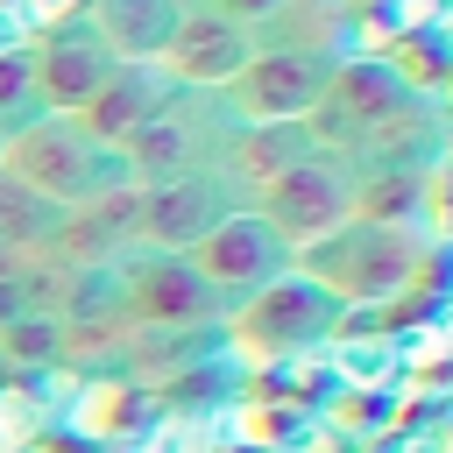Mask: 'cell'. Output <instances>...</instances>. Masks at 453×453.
Wrapping results in <instances>:
<instances>
[{
  "mask_svg": "<svg viewBox=\"0 0 453 453\" xmlns=\"http://www.w3.org/2000/svg\"><path fill=\"white\" fill-rule=\"evenodd\" d=\"M297 269L340 311H375V304H396L411 283H425L432 234H425V219H347L340 234L304 248Z\"/></svg>",
  "mask_w": 453,
  "mask_h": 453,
  "instance_id": "6da1fadb",
  "label": "cell"
},
{
  "mask_svg": "<svg viewBox=\"0 0 453 453\" xmlns=\"http://www.w3.org/2000/svg\"><path fill=\"white\" fill-rule=\"evenodd\" d=\"M0 177H14L21 191L50 198L57 212H71V205H85V198H106V191L134 184V177H127V156H120L113 142L85 134L78 113H35L28 127L0 134Z\"/></svg>",
  "mask_w": 453,
  "mask_h": 453,
  "instance_id": "7a4b0ae2",
  "label": "cell"
},
{
  "mask_svg": "<svg viewBox=\"0 0 453 453\" xmlns=\"http://www.w3.org/2000/svg\"><path fill=\"white\" fill-rule=\"evenodd\" d=\"M241 120L226 113L219 92H191V85H170V99L120 142L127 156V177L134 184H170V177H205L226 163Z\"/></svg>",
  "mask_w": 453,
  "mask_h": 453,
  "instance_id": "3957f363",
  "label": "cell"
},
{
  "mask_svg": "<svg viewBox=\"0 0 453 453\" xmlns=\"http://www.w3.org/2000/svg\"><path fill=\"white\" fill-rule=\"evenodd\" d=\"M255 205H262V219L283 234V248L304 255V248H319L326 234H340L347 219H361V163L340 156V149H311V156H304L297 170H283Z\"/></svg>",
  "mask_w": 453,
  "mask_h": 453,
  "instance_id": "277c9868",
  "label": "cell"
},
{
  "mask_svg": "<svg viewBox=\"0 0 453 453\" xmlns=\"http://www.w3.org/2000/svg\"><path fill=\"white\" fill-rule=\"evenodd\" d=\"M418 106H425V99H418V85H411L396 64H382V57H347V64H333V85H326V99H319L304 120H311L319 149L354 156L368 134H382L389 120H403V113H418Z\"/></svg>",
  "mask_w": 453,
  "mask_h": 453,
  "instance_id": "5b68a950",
  "label": "cell"
},
{
  "mask_svg": "<svg viewBox=\"0 0 453 453\" xmlns=\"http://www.w3.org/2000/svg\"><path fill=\"white\" fill-rule=\"evenodd\" d=\"M120 283H127V319L134 326H156V333H219L226 326V297L198 276L191 255H127L120 262Z\"/></svg>",
  "mask_w": 453,
  "mask_h": 453,
  "instance_id": "8992f818",
  "label": "cell"
},
{
  "mask_svg": "<svg viewBox=\"0 0 453 453\" xmlns=\"http://www.w3.org/2000/svg\"><path fill=\"white\" fill-rule=\"evenodd\" d=\"M340 326H347V311H340L297 262H290L276 283H262L255 297H241V304L226 311V333L255 340L262 354H304V347H326Z\"/></svg>",
  "mask_w": 453,
  "mask_h": 453,
  "instance_id": "52a82bcc",
  "label": "cell"
},
{
  "mask_svg": "<svg viewBox=\"0 0 453 453\" xmlns=\"http://www.w3.org/2000/svg\"><path fill=\"white\" fill-rule=\"evenodd\" d=\"M142 191V248L156 255H191L226 212L255 205V191L219 163L205 177H170V184H134Z\"/></svg>",
  "mask_w": 453,
  "mask_h": 453,
  "instance_id": "ba28073f",
  "label": "cell"
},
{
  "mask_svg": "<svg viewBox=\"0 0 453 453\" xmlns=\"http://www.w3.org/2000/svg\"><path fill=\"white\" fill-rule=\"evenodd\" d=\"M333 85V64L326 57H297V50H255L234 78H226V113L241 127H262V120H304Z\"/></svg>",
  "mask_w": 453,
  "mask_h": 453,
  "instance_id": "9c48e42d",
  "label": "cell"
},
{
  "mask_svg": "<svg viewBox=\"0 0 453 453\" xmlns=\"http://www.w3.org/2000/svg\"><path fill=\"white\" fill-rule=\"evenodd\" d=\"M191 262H198V276L226 297V311L241 304V297H255L262 283H276L297 255L283 248V234L262 219V205H241V212H226L198 248H191Z\"/></svg>",
  "mask_w": 453,
  "mask_h": 453,
  "instance_id": "30bf717a",
  "label": "cell"
},
{
  "mask_svg": "<svg viewBox=\"0 0 453 453\" xmlns=\"http://www.w3.org/2000/svg\"><path fill=\"white\" fill-rule=\"evenodd\" d=\"M50 255L64 269H120L127 255H142V191L120 184L106 198L71 205L64 226H57V241H50Z\"/></svg>",
  "mask_w": 453,
  "mask_h": 453,
  "instance_id": "8fae6325",
  "label": "cell"
},
{
  "mask_svg": "<svg viewBox=\"0 0 453 453\" xmlns=\"http://www.w3.org/2000/svg\"><path fill=\"white\" fill-rule=\"evenodd\" d=\"M255 57V28H241V21H219V14H184L177 21V35L163 42V71H170V85H191V92H226V78L241 71Z\"/></svg>",
  "mask_w": 453,
  "mask_h": 453,
  "instance_id": "7c38bea8",
  "label": "cell"
},
{
  "mask_svg": "<svg viewBox=\"0 0 453 453\" xmlns=\"http://www.w3.org/2000/svg\"><path fill=\"white\" fill-rule=\"evenodd\" d=\"M28 57H35V99H42L50 113H78V106L113 78V64H120L85 21H71V28L42 35V42H28Z\"/></svg>",
  "mask_w": 453,
  "mask_h": 453,
  "instance_id": "4fadbf2b",
  "label": "cell"
},
{
  "mask_svg": "<svg viewBox=\"0 0 453 453\" xmlns=\"http://www.w3.org/2000/svg\"><path fill=\"white\" fill-rule=\"evenodd\" d=\"M163 99H170V71H163V64H134V57H120V64H113V78L78 106V127L120 149V142H127V134H134Z\"/></svg>",
  "mask_w": 453,
  "mask_h": 453,
  "instance_id": "5bb4252c",
  "label": "cell"
},
{
  "mask_svg": "<svg viewBox=\"0 0 453 453\" xmlns=\"http://www.w3.org/2000/svg\"><path fill=\"white\" fill-rule=\"evenodd\" d=\"M255 50H297V57L347 64V50H354V0H283L255 28Z\"/></svg>",
  "mask_w": 453,
  "mask_h": 453,
  "instance_id": "9a60e30c",
  "label": "cell"
},
{
  "mask_svg": "<svg viewBox=\"0 0 453 453\" xmlns=\"http://www.w3.org/2000/svg\"><path fill=\"white\" fill-rule=\"evenodd\" d=\"M184 14H191L184 0H92V7H85V28H92L113 57L156 64V57H163V42L177 35V21H184Z\"/></svg>",
  "mask_w": 453,
  "mask_h": 453,
  "instance_id": "2e32d148",
  "label": "cell"
},
{
  "mask_svg": "<svg viewBox=\"0 0 453 453\" xmlns=\"http://www.w3.org/2000/svg\"><path fill=\"white\" fill-rule=\"evenodd\" d=\"M319 149V134H311V120H262V127H241L234 134V149H226V170L262 198L283 170H297L304 156Z\"/></svg>",
  "mask_w": 453,
  "mask_h": 453,
  "instance_id": "e0dca14e",
  "label": "cell"
},
{
  "mask_svg": "<svg viewBox=\"0 0 453 453\" xmlns=\"http://www.w3.org/2000/svg\"><path fill=\"white\" fill-rule=\"evenodd\" d=\"M156 389H134V382H120V375H85V396H71L57 418L71 425V432H92V439H106V432H142V425H156Z\"/></svg>",
  "mask_w": 453,
  "mask_h": 453,
  "instance_id": "ac0fdd59",
  "label": "cell"
},
{
  "mask_svg": "<svg viewBox=\"0 0 453 453\" xmlns=\"http://www.w3.org/2000/svg\"><path fill=\"white\" fill-rule=\"evenodd\" d=\"M64 276H71V269H64L50 248H35V255H0V326H14V319H57Z\"/></svg>",
  "mask_w": 453,
  "mask_h": 453,
  "instance_id": "d6986e66",
  "label": "cell"
},
{
  "mask_svg": "<svg viewBox=\"0 0 453 453\" xmlns=\"http://www.w3.org/2000/svg\"><path fill=\"white\" fill-rule=\"evenodd\" d=\"M57 226H64V212L50 198H35L14 177H0V255H35V248L57 241Z\"/></svg>",
  "mask_w": 453,
  "mask_h": 453,
  "instance_id": "ffe728a7",
  "label": "cell"
},
{
  "mask_svg": "<svg viewBox=\"0 0 453 453\" xmlns=\"http://www.w3.org/2000/svg\"><path fill=\"white\" fill-rule=\"evenodd\" d=\"M361 219H425V170L418 163L361 170Z\"/></svg>",
  "mask_w": 453,
  "mask_h": 453,
  "instance_id": "44dd1931",
  "label": "cell"
},
{
  "mask_svg": "<svg viewBox=\"0 0 453 453\" xmlns=\"http://www.w3.org/2000/svg\"><path fill=\"white\" fill-rule=\"evenodd\" d=\"M35 113H50V106L35 99V57H28V50H7V57H0V134L28 127Z\"/></svg>",
  "mask_w": 453,
  "mask_h": 453,
  "instance_id": "7402d4cb",
  "label": "cell"
},
{
  "mask_svg": "<svg viewBox=\"0 0 453 453\" xmlns=\"http://www.w3.org/2000/svg\"><path fill=\"white\" fill-rule=\"evenodd\" d=\"M57 340H64V319H14V326H0V354L21 361V368H57Z\"/></svg>",
  "mask_w": 453,
  "mask_h": 453,
  "instance_id": "603a6c76",
  "label": "cell"
},
{
  "mask_svg": "<svg viewBox=\"0 0 453 453\" xmlns=\"http://www.w3.org/2000/svg\"><path fill=\"white\" fill-rule=\"evenodd\" d=\"M50 418H57L50 403H28V389H7V396H0V453H21Z\"/></svg>",
  "mask_w": 453,
  "mask_h": 453,
  "instance_id": "cb8c5ba5",
  "label": "cell"
},
{
  "mask_svg": "<svg viewBox=\"0 0 453 453\" xmlns=\"http://www.w3.org/2000/svg\"><path fill=\"white\" fill-rule=\"evenodd\" d=\"M198 14H219V21H241V28H262L283 0H191Z\"/></svg>",
  "mask_w": 453,
  "mask_h": 453,
  "instance_id": "d4e9b609",
  "label": "cell"
},
{
  "mask_svg": "<svg viewBox=\"0 0 453 453\" xmlns=\"http://www.w3.org/2000/svg\"><path fill=\"white\" fill-rule=\"evenodd\" d=\"M184 7H191V0H184Z\"/></svg>",
  "mask_w": 453,
  "mask_h": 453,
  "instance_id": "484cf974",
  "label": "cell"
}]
</instances>
